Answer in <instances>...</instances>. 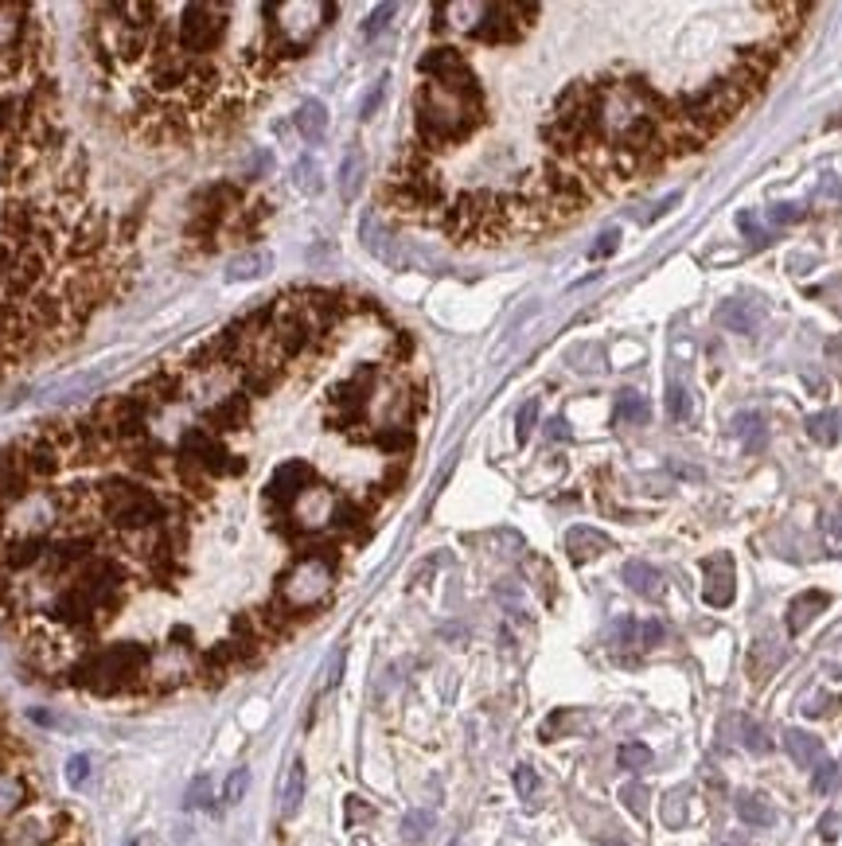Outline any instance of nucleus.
<instances>
[{
  "instance_id": "f257e3e1",
  "label": "nucleus",
  "mask_w": 842,
  "mask_h": 846,
  "mask_svg": "<svg viewBox=\"0 0 842 846\" xmlns=\"http://www.w3.org/2000/svg\"><path fill=\"white\" fill-rule=\"evenodd\" d=\"M421 144H457L484 121V90L477 74L461 71L453 79H430L413 98Z\"/></svg>"
},
{
  "instance_id": "f03ea898",
  "label": "nucleus",
  "mask_w": 842,
  "mask_h": 846,
  "mask_svg": "<svg viewBox=\"0 0 842 846\" xmlns=\"http://www.w3.org/2000/svg\"><path fill=\"white\" fill-rule=\"evenodd\" d=\"M149 647L121 639V644L90 647L71 667V683L90 695H129L149 687Z\"/></svg>"
},
{
  "instance_id": "7ed1b4c3",
  "label": "nucleus",
  "mask_w": 842,
  "mask_h": 846,
  "mask_svg": "<svg viewBox=\"0 0 842 846\" xmlns=\"http://www.w3.org/2000/svg\"><path fill=\"white\" fill-rule=\"evenodd\" d=\"M94 500H98V515H102L106 527H110L118 538L164 527V520H168L164 495H160L157 487H149V480L106 476L102 484L94 487Z\"/></svg>"
},
{
  "instance_id": "20e7f679",
  "label": "nucleus",
  "mask_w": 842,
  "mask_h": 846,
  "mask_svg": "<svg viewBox=\"0 0 842 846\" xmlns=\"http://www.w3.org/2000/svg\"><path fill=\"white\" fill-rule=\"evenodd\" d=\"M335 554L332 543H317L312 538L301 554H297L293 566L281 574L278 582V605L285 608L289 616H301V613H312L320 608L328 597H332V585H335Z\"/></svg>"
},
{
  "instance_id": "39448f33",
  "label": "nucleus",
  "mask_w": 842,
  "mask_h": 846,
  "mask_svg": "<svg viewBox=\"0 0 842 846\" xmlns=\"http://www.w3.org/2000/svg\"><path fill=\"white\" fill-rule=\"evenodd\" d=\"M265 28H270V48L265 56L270 59H289L301 56L304 48L317 43V36L324 32L335 20V4L332 0H278V4H265Z\"/></svg>"
},
{
  "instance_id": "423d86ee",
  "label": "nucleus",
  "mask_w": 842,
  "mask_h": 846,
  "mask_svg": "<svg viewBox=\"0 0 842 846\" xmlns=\"http://www.w3.org/2000/svg\"><path fill=\"white\" fill-rule=\"evenodd\" d=\"M231 9L227 4H183L176 20V43L191 59H211V51L223 48L227 28H231Z\"/></svg>"
},
{
  "instance_id": "0eeeda50",
  "label": "nucleus",
  "mask_w": 842,
  "mask_h": 846,
  "mask_svg": "<svg viewBox=\"0 0 842 846\" xmlns=\"http://www.w3.org/2000/svg\"><path fill=\"white\" fill-rule=\"evenodd\" d=\"M176 456L196 464V469L211 480L242 476V472H247V461H242L239 453H231L227 441L215 437L211 430H203V425H188V430L180 433V441H176Z\"/></svg>"
},
{
  "instance_id": "6e6552de",
  "label": "nucleus",
  "mask_w": 842,
  "mask_h": 846,
  "mask_svg": "<svg viewBox=\"0 0 842 846\" xmlns=\"http://www.w3.org/2000/svg\"><path fill=\"white\" fill-rule=\"evenodd\" d=\"M242 208V188L234 184H211L191 200V219H188V239L199 242V246H211V239L219 234L223 219L231 211Z\"/></svg>"
},
{
  "instance_id": "1a4fd4ad",
  "label": "nucleus",
  "mask_w": 842,
  "mask_h": 846,
  "mask_svg": "<svg viewBox=\"0 0 842 846\" xmlns=\"http://www.w3.org/2000/svg\"><path fill=\"white\" fill-rule=\"evenodd\" d=\"M199 675V652L191 644H176L168 639L164 647L149 655V687L152 691H172L180 683H191Z\"/></svg>"
},
{
  "instance_id": "9d476101",
  "label": "nucleus",
  "mask_w": 842,
  "mask_h": 846,
  "mask_svg": "<svg viewBox=\"0 0 842 846\" xmlns=\"http://www.w3.org/2000/svg\"><path fill=\"white\" fill-rule=\"evenodd\" d=\"M312 484H317V469H312L309 461H285L270 472V480H265V503H273V507L285 515Z\"/></svg>"
},
{
  "instance_id": "9b49d317",
  "label": "nucleus",
  "mask_w": 842,
  "mask_h": 846,
  "mask_svg": "<svg viewBox=\"0 0 842 846\" xmlns=\"http://www.w3.org/2000/svg\"><path fill=\"white\" fill-rule=\"evenodd\" d=\"M59 823L63 815L48 812H20L12 823H4L0 830V846H56L59 843Z\"/></svg>"
},
{
  "instance_id": "f8f14e48",
  "label": "nucleus",
  "mask_w": 842,
  "mask_h": 846,
  "mask_svg": "<svg viewBox=\"0 0 842 846\" xmlns=\"http://www.w3.org/2000/svg\"><path fill=\"white\" fill-rule=\"evenodd\" d=\"M129 394H133V399L141 402V406L149 410V417H152L157 410H164V406H172V402L183 399V371L157 367L149 379H141V383H137Z\"/></svg>"
},
{
  "instance_id": "ddd939ff",
  "label": "nucleus",
  "mask_w": 842,
  "mask_h": 846,
  "mask_svg": "<svg viewBox=\"0 0 842 846\" xmlns=\"http://www.w3.org/2000/svg\"><path fill=\"white\" fill-rule=\"evenodd\" d=\"M247 425H250V399L242 391H231L211 402V406H203V430H211L215 437H223V433H242Z\"/></svg>"
},
{
  "instance_id": "4468645a",
  "label": "nucleus",
  "mask_w": 842,
  "mask_h": 846,
  "mask_svg": "<svg viewBox=\"0 0 842 846\" xmlns=\"http://www.w3.org/2000/svg\"><path fill=\"white\" fill-rule=\"evenodd\" d=\"M106 242H110V219H106V211L102 208L79 211L74 231H71V258H94Z\"/></svg>"
},
{
  "instance_id": "2eb2a0df",
  "label": "nucleus",
  "mask_w": 842,
  "mask_h": 846,
  "mask_svg": "<svg viewBox=\"0 0 842 846\" xmlns=\"http://www.w3.org/2000/svg\"><path fill=\"white\" fill-rule=\"evenodd\" d=\"M702 574H706V585H702V597H706L710 608H725L733 605V593H738V574H733V558L730 554H714V558L702 562Z\"/></svg>"
},
{
  "instance_id": "dca6fc26",
  "label": "nucleus",
  "mask_w": 842,
  "mask_h": 846,
  "mask_svg": "<svg viewBox=\"0 0 842 846\" xmlns=\"http://www.w3.org/2000/svg\"><path fill=\"white\" fill-rule=\"evenodd\" d=\"M363 246L371 250L374 258H382L387 265H394V270H405L410 265V254H405L402 246H398V239H390L387 231L379 226V215H363Z\"/></svg>"
},
{
  "instance_id": "f3484780",
  "label": "nucleus",
  "mask_w": 842,
  "mask_h": 846,
  "mask_svg": "<svg viewBox=\"0 0 842 846\" xmlns=\"http://www.w3.org/2000/svg\"><path fill=\"white\" fill-rule=\"evenodd\" d=\"M761 320H764V309L756 301H745V296H733V301L718 304V324H722L725 332L749 335L761 328Z\"/></svg>"
},
{
  "instance_id": "a211bd4d",
  "label": "nucleus",
  "mask_w": 842,
  "mask_h": 846,
  "mask_svg": "<svg viewBox=\"0 0 842 846\" xmlns=\"http://www.w3.org/2000/svg\"><path fill=\"white\" fill-rule=\"evenodd\" d=\"M28 9L24 4H4L0 0V59H12L20 51V40L28 32Z\"/></svg>"
},
{
  "instance_id": "6ab92c4d",
  "label": "nucleus",
  "mask_w": 842,
  "mask_h": 846,
  "mask_svg": "<svg viewBox=\"0 0 842 846\" xmlns=\"http://www.w3.org/2000/svg\"><path fill=\"white\" fill-rule=\"evenodd\" d=\"M826 605H831V597H826L823 590H808V593H800V597H792V605H788V616H784L788 632H792V636H800V632L808 628V624L815 621V616L823 613Z\"/></svg>"
},
{
  "instance_id": "aec40b11",
  "label": "nucleus",
  "mask_w": 842,
  "mask_h": 846,
  "mask_svg": "<svg viewBox=\"0 0 842 846\" xmlns=\"http://www.w3.org/2000/svg\"><path fill=\"white\" fill-rule=\"evenodd\" d=\"M367 520H371V507H367V503L340 495L332 507V520H328V531H335V535H359V531L367 527Z\"/></svg>"
},
{
  "instance_id": "412c9836",
  "label": "nucleus",
  "mask_w": 842,
  "mask_h": 846,
  "mask_svg": "<svg viewBox=\"0 0 842 846\" xmlns=\"http://www.w3.org/2000/svg\"><path fill=\"white\" fill-rule=\"evenodd\" d=\"M565 551H570L573 562H589L597 554L612 551V538L601 535L597 527H570L565 531Z\"/></svg>"
},
{
  "instance_id": "4be33fe9",
  "label": "nucleus",
  "mask_w": 842,
  "mask_h": 846,
  "mask_svg": "<svg viewBox=\"0 0 842 846\" xmlns=\"http://www.w3.org/2000/svg\"><path fill=\"white\" fill-rule=\"evenodd\" d=\"M784 753L800 768H811V773H815V765H823V761H826L823 742H819V737H811V734H803V729H784Z\"/></svg>"
},
{
  "instance_id": "5701e85b",
  "label": "nucleus",
  "mask_w": 842,
  "mask_h": 846,
  "mask_svg": "<svg viewBox=\"0 0 842 846\" xmlns=\"http://www.w3.org/2000/svg\"><path fill=\"white\" fill-rule=\"evenodd\" d=\"M270 270H273V254H270V250H247V254H239V258H231V262H227L223 278L231 281V285H239V281L265 278Z\"/></svg>"
},
{
  "instance_id": "b1692460",
  "label": "nucleus",
  "mask_w": 842,
  "mask_h": 846,
  "mask_svg": "<svg viewBox=\"0 0 842 846\" xmlns=\"http://www.w3.org/2000/svg\"><path fill=\"white\" fill-rule=\"evenodd\" d=\"M293 125H297V133H301L309 144H320V141H324V133H328V110H324V102H317V98H304V102L297 105V113H293Z\"/></svg>"
},
{
  "instance_id": "393cba45",
  "label": "nucleus",
  "mask_w": 842,
  "mask_h": 846,
  "mask_svg": "<svg viewBox=\"0 0 842 846\" xmlns=\"http://www.w3.org/2000/svg\"><path fill=\"white\" fill-rule=\"evenodd\" d=\"M367 180V152L359 149V144H348V152H343L340 160V195L343 203H351L359 195V188H363Z\"/></svg>"
},
{
  "instance_id": "a878e982",
  "label": "nucleus",
  "mask_w": 842,
  "mask_h": 846,
  "mask_svg": "<svg viewBox=\"0 0 842 846\" xmlns=\"http://www.w3.org/2000/svg\"><path fill=\"white\" fill-rule=\"evenodd\" d=\"M28 807V784L24 776L0 768V823H12Z\"/></svg>"
},
{
  "instance_id": "bb28decb",
  "label": "nucleus",
  "mask_w": 842,
  "mask_h": 846,
  "mask_svg": "<svg viewBox=\"0 0 842 846\" xmlns=\"http://www.w3.org/2000/svg\"><path fill=\"white\" fill-rule=\"evenodd\" d=\"M304 788H309V773H304V761L297 757L289 765L285 780H281V819H293L304 804Z\"/></svg>"
},
{
  "instance_id": "cd10ccee",
  "label": "nucleus",
  "mask_w": 842,
  "mask_h": 846,
  "mask_svg": "<svg viewBox=\"0 0 842 846\" xmlns=\"http://www.w3.org/2000/svg\"><path fill=\"white\" fill-rule=\"evenodd\" d=\"M421 74H430V79H453V74L469 71V63H464V56L457 48H430L425 56H421Z\"/></svg>"
},
{
  "instance_id": "c85d7f7f",
  "label": "nucleus",
  "mask_w": 842,
  "mask_h": 846,
  "mask_svg": "<svg viewBox=\"0 0 842 846\" xmlns=\"http://www.w3.org/2000/svg\"><path fill=\"white\" fill-rule=\"evenodd\" d=\"M172 476H176L180 500H207V495H211V476H203L196 464L180 461V456H172Z\"/></svg>"
},
{
  "instance_id": "c756f323",
  "label": "nucleus",
  "mask_w": 842,
  "mask_h": 846,
  "mask_svg": "<svg viewBox=\"0 0 842 846\" xmlns=\"http://www.w3.org/2000/svg\"><path fill=\"white\" fill-rule=\"evenodd\" d=\"M624 582H628V590L632 593H640V597H660L663 593V577H660V570L655 566H648V562H624Z\"/></svg>"
},
{
  "instance_id": "7c9ffc66",
  "label": "nucleus",
  "mask_w": 842,
  "mask_h": 846,
  "mask_svg": "<svg viewBox=\"0 0 842 846\" xmlns=\"http://www.w3.org/2000/svg\"><path fill=\"white\" fill-rule=\"evenodd\" d=\"M738 815L749 827H772V823H776L772 804L764 796H756V792H738Z\"/></svg>"
},
{
  "instance_id": "2f4dec72",
  "label": "nucleus",
  "mask_w": 842,
  "mask_h": 846,
  "mask_svg": "<svg viewBox=\"0 0 842 846\" xmlns=\"http://www.w3.org/2000/svg\"><path fill=\"white\" fill-rule=\"evenodd\" d=\"M617 417L624 425H648L652 406H648V399L640 391H620L617 394Z\"/></svg>"
},
{
  "instance_id": "473e14b6",
  "label": "nucleus",
  "mask_w": 842,
  "mask_h": 846,
  "mask_svg": "<svg viewBox=\"0 0 842 846\" xmlns=\"http://www.w3.org/2000/svg\"><path fill=\"white\" fill-rule=\"evenodd\" d=\"M808 437L815 441V445H834V441L842 437V414H834V410L811 414L808 417Z\"/></svg>"
},
{
  "instance_id": "72a5a7b5",
  "label": "nucleus",
  "mask_w": 842,
  "mask_h": 846,
  "mask_svg": "<svg viewBox=\"0 0 842 846\" xmlns=\"http://www.w3.org/2000/svg\"><path fill=\"white\" fill-rule=\"evenodd\" d=\"M686 804H691V792H686V788H675V792H668V796H663L660 815H663V823H668L671 830L686 827Z\"/></svg>"
},
{
  "instance_id": "f704fd0d",
  "label": "nucleus",
  "mask_w": 842,
  "mask_h": 846,
  "mask_svg": "<svg viewBox=\"0 0 842 846\" xmlns=\"http://www.w3.org/2000/svg\"><path fill=\"white\" fill-rule=\"evenodd\" d=\"M293 188L304 195H317L320 188H324V180H320V164L312 157H301L293 164Z\"/></svg>"
},
{
  "instance_id": "c9c22d12",
  "label": "nucleus",
  "mask_w": 842,
  "mask_h": 846,
  "mask_svg": "<svg viewBox=\"0 0 842 846\" xmlns=\"http://www.w3.org/2000/svg\"><path fill=\"white\" fill-rule=\"evenodd\" d=\"M371 441L379 449H387V453H410L413 449V433L398 430V425H379V430L371 433Z\"/></svg>"
},
{
  "instance_id": "e433bc0d",
  "label": "nucleus",
  "mask_w": 842,
  "mask_h": 846,
  "mask_svg": "<svg viewBox=\"0 0 842 846\" xmlns=\"http://www.w3.org/2000/svg\"><path fill=\"white\" fill-rule=\"evenodd\" d=\"M733 430H738L741 437H745V445L753 449V453H761L764 441H769V433H764L761 414H738V417H733Z\"/></svg>"
},
{
  "instance_id": "4c0bfd02",
  "label": "nucleus",
  "mask_w": 842,
  "mask_h": 846,
  "mask_svg": "<svg viewBox=\"0 0 842 846\" xmlns=\"http://www.w3.org/2000/svg\"><path fill=\"white\" fill-rule=\"evenodd\" d=\"M620 765L628 768V773H644V768H652V749H648L644 742H628V745H620Z\"/></svg>"
},
{
  "instance_id": "58836bf2",
  "label": "nucleus",
  "mask_w": 842,
  "mask_h": 846,
  "mask_svg": "<svg viewBox=\"0 0 842 846\" xmlns=\"http://www.w3.org/2000/svg\"><path fill=\"white\" fill-rule=\"evenodd\" d=\"M211 799H215L211 776H196V780L188 784V792H183V807H188V812H203V807H211Z\"/></svg>"
},
{
  "instance_id": "ea45409f",
  "label": "nucleus",
  "mask_w": 842,
  "mask_h": 846,
  "mask_svg": "<svg viewBox=\"0 0 842 846\" xmlns=\"http://www.w3.org/2000/svg\"><path fill=\"white\" fill-rule=\"evenodd\" d=\"M738 726H741V745H745L749 753L764 757V753L772 749V742H769V734H764V726H756V722H749V718H741Z\"/></svg>"
},
{
  "instance_id": "a19ab883",
  "label": "nucleus",
  "mask_w": 842,
  "mask_h": 846,
  "mask_svg": "<svg viewBox=\"0 0 842 846\" xmlns=\"http://www.w3.org/2000/svg\"><path fill=\"white\" fill-rule=\"evenodd\" d=\"M620 804L636 815V819H648V788L640 780H628L624 788H620Z\"/></svg>"
},
{
  "instance_id": "79ce46f5",
  "label": "nucleus",
  "mask_w": 842,
  "mask_h": 846,
  "mask_svg": "<svg viewBox=\"0 0 842 846\" xmlns=\"http://www.w3.org/2000/svg\"><path fill=\"white\" fill-rule=\"evenodd\" d=\"M668 414L675 417V422H691L694 417V399H691V391L686 386H671L668 391Z\"/></svg>"
},
{
  "instance_id": "37998d69",
  "label": "nucleus",
  "mask_w": 842,
  "mask_h": 846,
  "mask_svg": "<svg viewBox=\"0 0 842 846\" xmlns=\"http://www.w3.org/2000/svg\"><path fill=\"white\" fill-rule=\"evenodd\" d=\"M247 788H250V768L247 765L231 768V776H227V784H223V804L234 807L242 796H247Z\"/></svg>"
},
{
  "instance_id": "c03bdc74",
  "label": "nucleus",
  "mask_w": 842,
  "mask_h": 846,
  "mask_svg": "<svg viewBox=\"0 0 842 846\" xmlns=\"http://www.w3.org/2000/svg\"><path fill=\"white\" fill-rule=\"evenodd\" d=\"M90 773H94V761H90L87 753H74V757L67 761V784H71V788H87Z\"/></svg>"
},
{
  "instance_id": "a18cd8bd",
  "label": "nucleus",
  "mask_w": 842,
  "mask_h": 846,
  "mask_svg": "<svg viewBox=\"0 0 842 846\" xmlns=\"http://www.w3.org/2000/svg\"><path fill=\"white\" fill-rule=\"evenodd\" d=\"M534 425H539V402H523L519 406V417H515V437H519V445H527L531 441V433H534Z\"/></svg>"
},
{
  "instance_id": "49530a36",
  "label": "nucleus",
  "mask_w": 842,
  "mask_h": 846,
  "mask_svg": "<svg viewBox=\"0 0 842 846\" xmlns=\"http://www.w3.org/2000/svg\"><path fill=\"white\" fill-rule=\"evenodd\" d=\"M430 827H433V815L430 812H410L402 819V835L410 838V843H421V838L430 835Z\"/></svg>"
},
{
  "instance_id": "de8ad7c7",
  "label": "nucleus",
  "mask_w": 842,
  "mask_h": 846,
  "mask_svg": "<svg viewBox=\"0 0 842 846\" xmlns=\"http://www.w3.org/2000/svg\"><path fill=\"white\" fill-rule=\"evenodd\" d=\"M769 219L776 226H792V223H803V219H808V208H803V203H772Z\"/></svg>"
},
{
  "instance_id": "09e8293b",
  "label": "nucleus",
  "mask_w": 842,
  "mask_h": 846,
  "mask_svg": "<svg viewBox=\"0 0 842 846\" xmlns=\"http://www.w3.org/2000/svg\"><path fill=\"white\" fill-rule=\"evenodd\" d=\"M738 226L749 234V246H753V250H764L772 242V231H764V226L756 223V215H749V211H741V215H738Z\"/></svg>"
},
{
  "instance_id": "8fccbe9b",
  "label": "nucleus",
  "mask_w": 842,
  "mask_h": 846,
  "mask_svg": "<svg viewBox=\"0 0 842 846\" xmlns=\"http://www.w3.org/2000/svg\"><path fill=\"white\" fill-rule=\"evenodd\" d=\"M394 17H398V4H379V9H374L371 17H367L363 36H367V40H374V36H379V32H387L390 20H394Z\"/></svg>"
},
{
  "instance_id": "3c124183",
  "label": "nucleus",
  "mask_w": 842,
  "mask_h": 846,
  "mask_svg": "<svg viewBox=\"0 0 842 846\" xmlns=\"http://www.w3.org/2000/svg\"><path fill=\"white\" fill-rule=\"evenodd\" d=\"M387 82H390V79H379V82H374L371 90H367L363 105H359V118H363V121H371L374 113H379V105L387 102Z\"/></svg>"
},
{
  "instance_id": "603ef678",
  "label": "nucleus",
  "mask_w": 842,
  "mask_h": 846,
  "mask_svg": "<svg viewBox=\"0 0 842 846\" xmlns=\"http://www.w3.org/2000/svg\"><path fill=\"white\" fill-rule=\"evenodd\" d=\"M811 784H815V792H834L839 788V765L834 761H823V765H815V776H811Z\"/></svg>"
},
{
  "instance_id": "864d4df0",
  "label": "nucleus",
  "mask_w": 842,
  "mask_h": 846,
  "mask_svg": "<svg viewBox=\"0 0 842 846\" xmlns=\"http://www.w3.org/2000/svg\"><path fill=\"white\" fill-rule=\"evenodd\" d=\"M515 792H519L523 799H534V796H539V773H534L531 765H519V768H515Z\"/></svg>"
},
{
  "instance_id": "5fc2aeb1",
  "label": "nucleus",
  "mask_w": 842,
  "mask_h": 846,
  "mask_svg": "<svg viewBox=\"0 0 842 846\" xmlns=\"http://www.w3.org/2000/svg\"><path fill=\"white\" fill-rule=\"evenodd\" d=\"M612 644H617V647L636 644V647H640V624L632 621V616H624V621H617V628H612Z\"/></svg>"
},
{
  "instance_id": "6e6d98bb",
  "label": "nucleus",
  "mask_w": 842,
  "mask_h": 846,
  "mask_svg": "<svg viewBox=\"0 0 842 846\" xmlns=\"http://www.w3.org/2000/svg\"><path fill=\"white\" fill-rule=\"evenodd\" d=\"M663 639H668V628H663L660 621H644V624H640V647H644V652H648V647H660Z\"/></svg>"
},
{
  "instance_id": "4d7b16f0",
  "label": "nucleus",
  "mask_w": 842,
  "mask_h": 846,
  "mask_svg": "<svg viewBox=\"0 0 842 846\" xmlns=\"http://www.w3.org/2000/svg\"><path fill=\"white\" fill-rule=\"evenodd\" d=\"M617 246H620V231H604L601 239L593 242V250H589V258H593V262H601V258L617 254Z\"/></svg>"
},
{
  "instance_id": "13d9d810",
  "label": "nucleus",
  "mask_w": 842,
  "mask_h": 846,
  "mask_svg": "<svg viewBox=\"0 0 842 846\" xmlns=\"http://www.w3.org/2000/svg\"><path fill=\"white\" fill-rule=\"evenodd\" d=\"M28 718H32L36 726H48V729H67V726H71V722H63L59 714H51V711H40V706H36V711H28Z\"/></svg>"
},
{
  "instance_id": "bf43d9fd",
  "label": "nucleus",
  "mask_w": 842,
  "mask_h": 846,
  "mask_svg": "<svg viewBox=\"0 0 842 846\" xmlns=\"http://www.w3.org/2000/svg\"><path fill=\"white\" fill-rule=\"evenodd\" d=\"M834 706H839V703H834V698L815 695V698H808V703H803V714H808V718H823V714H826V711H834Z\"/></svg>"
},
{
  "instance_id": "052dcab7",
  "label": "nucleus",
  "mask_w": 842,
  "mask_h": 846,
  "mask_svg": "<svg viewBox=\"0 0 842 846\" xmlns=\"http://www.w3.org/2000/svg\"><path fill=\"white\" fill-rule=\"evenodd\" d=\"M340 671H343V652H335L332 659H328V671H324V691H332L335 683H340Z\"/></svg>"
},
{
  "instance_id": "680f3d73",
  "label": "nucleus",
  "mask_w": 842,
  "mask_h": 846,
  "mask_svg": "<svg viewBox=\"0 0 842 846\" xmlns=\"http://www.w3.org/2000/svg\"><path fill=\"white\" fill-rule=\"evenodd\" d=\"M819 200H823V195H826V200H842V180L839 177H823V184H819Z\"/></svg>"
},
{
  "instance_id": "e2e57ef3",
  "label": "nucleus",
  "mask_w": 842,
  "mask_h": 846,
  "mask_svg": "<svg viewBox=\"0 0 842 846\" xmlns=\"http://www.w3.org/2000/svg\"><path fill=\"white\" fill-rule=\"evenodd\" d=\"M547 437L550 441H565V437H570V425H565V417H554V422L547 425Z\"/></svg>"
},
{
  "instance_id": "0e129e2a",
  "label": "nucleus",
  "mask_w": 842,
  "mask_h": 846,
  "mask_svg": "<svg viewBox=\"0 0 842 846\" xmlns=\"http://www.w3.org/2000/svg\"><path fill=\"white\" fill-rule=\"evenodd\" d=\"M348 807H351V812H348V819H351V823H355V819H371V807H367L363 799L351 796V799H348Z\"/></svg>"
},
{
  "instance_id": "69168bd1",
  "label": "nucleus",
  "mask_w": 842,
  "mask_h": 846,
  "mask_svg": "<svg viewBox=\"0 0 842 846\" xmlns=\"http://www.w3.org/2000/svg\"><path fill=\"white\" fill-rule=\"evenodd\" d=\"M601 846H624V843H612V838H604V843Z\"/></svg>"
}]
</instances>
